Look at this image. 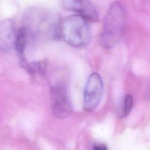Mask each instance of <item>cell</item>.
Wrapping results in <instances>:
<instances>
[{
    "label": "cell",
    "mask_w": 150,
    "mask_h": 150,
    "mask_svg": "<svg viewBox=\"0 0 150 150\" xmlns=\"http://www.w3.org/2000/svg\"><path fill=\"white\" fill-rule=\"evenodd\" d=\"M23 20L28 33L47 39L61 36V22L52 12L38 8H29L24 14Z\"/></svg>",
    "instance_id": "6da1fadb"
},
{
    "label": "cell",
    "mask_w": 150,
    "mask_h": 150,
    "mask_svg": "<svg viewBox=\"0 0 150 150\" xmlns=\"http://www.w3.org/2000/svg\"><path fill=\"white\" fill-rule=\"evenodd\" d=\"M126 19V12L122 5L117 2L112 3L105 15L100 36L103 47L111 49L118 44L123 35Z\"/></svg>",
    "instance_id": "7a4b0ae2"
},
{
    "label": "cell",
    "mask_w": 150,
    "mask_h": 150,
    "mask_svg": "<svg viewBox=\"0 0 150 150\" xmlns=\"http://www.w3.org/2000/svg\"><path fill=\"white\" fill-rule=\"evenodd\" d=\"M60 36L66 43L74 47L87 46L91 38L87 21L77 14L69 16L61 22Z\"/></svg>",
    "instance_id": "3957f363"
},
{
    "label": "cell",
    "mask_w": 150,
    "mask_h": 150,
    "mask_svg": "<svg viewBox=\"0 0 150 150\" xmlns=\"http://www.w3.org/2000/svg\"><path fill=\"white\" fill-rule=\"evenodd\" d=\"M104 93V84L101 76L91 73L87 81L84 92L83 108L87 111L94 110L100 104Z\"/></svg>",
    "instance_id": "277c9868"
},
{
    "label": "cell",
    "mask_w": 150,
    "mask_h": 150,
    "mask_svg": "<svg viewBox=\"0 0 150 150\" xmlns=\"http://www.w3.org/2000/svg\"><path fill=\"white\" fill-rule=\"evenodd\" d=\"M50 93L53 115L59 118L68 117L71 112L72 107L66 87L61 83L52 85Z\"/></svg>",
    "instance_id": "5b68a950"
},
{
    "label": "cell",
    "mask_w": 150,
    "mask_h": 150,
    "mask_svg": "<svg viewBox=\"0 0 150 150\" xmlns=\"http://www.w3.org/2000/svg\"><path fill=\"white\" fill-rule=\"evenodd\" d=\"M62 4L65 9L78 13V15L83 18L87 22H95L98 18L96 8L89 1L67 0L62 1Z\"/></svg>",
    "instance_id": "8992f818"
},
{
    "label": "cell",
    "mask_w": 150,
    "mask_h": 150,
    "mask_svg": "<svg viewBox=\"0 0 150 150\" xmlns=\"http://www.w3.org/2000/svg\"><path fill=\"white\" fill-rule=\"evenodd\" d=\"M17 30L16 23L12 19L0 21V50L8 52L14 46Z\"/></svg>",
    "instance_id": "52a82bcc"
},
{
    "label": "cell",
    "mask_w": 150,
    "mask_h": 150,
    "mask_svg": "<svg viewBox=\"0 0 150 150\" xmlns=\"http://www.w3.org/2000/svg\"><path fill=\"white\" fill-rule=\"evenodd\" d=\"M28 36V30L24 26L18 29L15 39L13 47H15L16 51L19 55L22 62L25 61V59L24 57V52L27 44Z\"/></svg>",
    "instance_id": "ba28073f"
},
{
    "label": "cell",
    "mask_w": 150,
    "mask_h": 150,
    "mask_svg": "<svg viewBox=\"0 0 150 150\" xmlns=\"http://www.w3.org/2000/svg\"><path fill=\"white\" fill-rule=\"evenodd\" d=\"M23 65L32 75L38 74L42 76L45 74L47 67L46 61L41 60L36 62H32L30 64H28L27 63H26Z\"/></svg>",
    "instance_id": "9c48e42d"
},
{
    "label": "cell",
    "mask_w": 150,
    "mask_h": 150,
    "mask_svg": "<svg viewBox=\"0 0 150 150\" xmlns=\"http://www.w3.org/2000/svg\"><path fill=\"white\" fill-rule=\"evenodd\" d=\"M133 106V98L130 94H127L125 96L123 100L121 110L120 111L119 117L124 118L127 116L131 112Z\"/></svg>",
    "instance_id": "30bf717a"
},
{
    "label": "cell",
    "mask_w": 150,
    "mask_h": 150,
    "mask_svg": "<svg viewBox=\"0 0 150 150\" xmlns=\"http://www.w3.org/2000/svg\"><path fill=\"white\" fill-rule=\"evenodd\" d=\"M94 150H108V149L105 145L99 144L94 147Z\"/></svg>",
    "instance_id": "8fae6325"
}]
</instances>
